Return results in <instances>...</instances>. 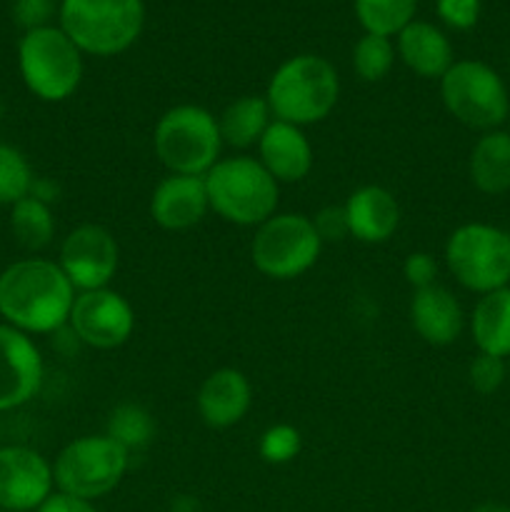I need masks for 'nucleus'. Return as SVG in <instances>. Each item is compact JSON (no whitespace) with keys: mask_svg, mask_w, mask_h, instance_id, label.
Masks as SVG:
<instances>
[{"mask_svg":"<svg viewBox=\"0 0 510 512\" xmlns=\"http://www.w3.org/2000/svg\"><path fill=\"white\" fill-rule=\"evenodd\" d=\"M75 295L53 260H15L0 273V318L25 335H53L68 325Z\"/></svg>","mask_w":510,"mask_h":512,"instance_id":"nucleus-1","label":"nucleus"},{"mask_svg":"<svg viewBox=\"0 0 510 512\" xmlns=\"http://www.w3.org/2000/svg\"><path fill=\"white\" fill-rule=\"evenodd\" d=\"M340 98L338 70L323 55H295L285 60L270 78L265 100L275 120L298 125H315L328 118Z\"/></svg>","mask_w":510,"mask_h":512,"instance_id":"nucleus-2","label":"nucleus"},{"mask_svg":"<svg viewBox=\"0 0 510 512\" xmlns=\"http://www.w3.org/2000/svg\"><path fill=\"white\" fill-rule=\"evenodd\" d=\"M203 178L210 210L225 223L258 228L278 210L280 183L250 155L220 158Z\"/></svg>","mask_w":510,"mask_h":512,"instance_id":"nucleus-3","label":"nucleus"},{"mask_svg":"<svg viewBox=\"0 0 510 512\" xmlns=\"http://www.w3.org/2000/svg\"><path fill=\"white\" fill-rule=\"evenodd\" d=\"M58 15L80 53L98 58L125 53L145 25L143 0H63Z\"/></svg>","mask_w":510,"mask_h":512,"instance_id":"nucleus-4","label":"nucleus"},{"mask_svg":"<svg viewBox=\"0 0 510 512\" xmlns=\"http://www.w3.org/2000/svg\"><path fill=\"white\" fill-rule=\"evenodd\" d=\"M153 148L160 163L173 175L203 178L218 163L223 150L218 118L200 105H175L160 115Z\"/></svg>","mask_w":510,"mask_h":512,"instance_id":"nucleus-5","label":"nucleus"},{"mask_svg":"<svg viewBox=\"0 0 510 512\" xmlns=\"http://www.w3.org/2000/svg\"><path fill=\"white\" fill-rule=\"evenodd\" d=\"M18 70L25 88L43 103H63L83 80V53L60 28L45 25L23 33Z\"/></svg>","mask_w":510,"mask_h":512,"instance_id":"nucleus-6","label":"nucleus"},{"mask_svg":"<svg viewBox=\"0 0 510 512\" xmlns=\"http://www.w3.org/2000/svg\"><path fill=\"white\" fill-rule=\"evenodd\" d=\"M450 275L470 293H493L510 283V233L490 223H465L445 243Z\"/></svg>","mask_w":510,"mask_h":512,"instance_id":"nucleus-7","label":"nucleus"},{"mask_svg":"<svg viewBox=\"0 0 510 512\" xmlns=\"http://www.w3.org/2000/svg\"><path fill=\"white\" fill-rule=\"evenodd\" d=\"M445 110L465 128L498 130L510 118V95L503 78L483 60H455L440 78Z\"/></svg>","mask_w":510,"mask_h":512,"instance_id":"nucleus-8","label":"nucleus"},{"mask_svg":"<svg viewBox=\"0 0 510 512\" xmlns=\"http://www.w3.org/2000/svg\"><path fill=\"white\" fill-rule=\"evenodd\" d=\"M130 465V453L108 435H83L65 445L53 463V480L60 493L93 503L113 493Z\"/></svg>","mask_w":510,"mask_h":512,"instance_id":"nucleus-9","label":"nucleus"},{"mask_svg":"<svg viewBox=\"0 0 510 512\" xmlns=\"http://www.w3.org/2000/svg\"><path fill=\"white\" fill-rule=\"evenodd\" d=\"M320 250L323 240L308 215L275 213L255 230L250 258L265 278L293 280L318 263Z\"/></svg>","mask_w":510,"mask_h":512,"instance_id":"nucleus-10","label":"nucleus"},{"mask_svg":"<svg viewBox=\"0 0 510 512\" xmlns=\"http://www.w3.org/2000/svg\"><path fill=\"white\" fill-rule=\"evenodd\" d=\"M68 325L78 343L95 350H115L133 338L135 310L118 290H88L75 295Z\"/></svg>","mask_w":510,"mask_h":512,"instance_id":"nucleus-11","label":"nucleus"},{"mask_svg":"<svg viewBox=\"0 0 510 512\" xmlns=\"http://www.w3.org/2000/svg\"><path fill=\"white\" fill-rule=\"evenodd\" d=\"M58 265L78 293L108 288L120 265L118 240L103 225H78L63 238Z\"/></svg>","mask_w":510,"mask_h":512,"instance_id":"nucleus-12","label":"nucleus"},{"mask_svg":"<svg viewBox=\"0 0 510 512\" xmlns=\"http://www.w3.org/2000/svg\"><path fill=\"white\" fill-rule=\"evenodd\" d=\"M45 363L30 335L0 323V413L23 408L43 388Z\"/></svg>","mask_w":510,"mask_h":512,"instance_id":"nucleus-13","label":"nucleus"},{"mask_svg":"<svg viewBox=\"0 0 510 512\" xmlns=\"http://www.w3.org/2000/svg\"><path fill=\"white\" fill-rule=\"evenodd\" d=\"M53 465L33 448H0V508L10 512L38 510L53 495Z\"/></svg>","mask_w":510,"mask_h":512,"instance_id":"nucleus-14","label":"nucleus"},{"mask_svg":"<svg viewBox=\"0 0 510 512\" xmlns=\"http://www.w3.org/2000/svg\"><path fill=\"white\" fill-rule=\"evenodd\" d=\"M208 190L205 178L198 175H173L160 180L150 195V218L163 230H190L208 215Z\"/></svg>","mask_w":510,"mask_h":512,"instance_id":"nucleus-15","label":"nucleus"},{"mask_svg":"<svg viewBox=\"0 0 510 512\" xmlns=\"http://www.w3.org/2000/svg\"><path fill=\"white\" fill-rule=\"evenodd\" d=\"M250 403H253V388L245 373L235 368L213 370L208 378L200 383L198 413L208 428L225 430L238 425L248 415Z\"/></svg>","mask_w":510,"mask_h":512,"instance_id":"nucleus-16","label":"nucleus"},{"mask_svg":"<svg viewBox=\"0 0 510 512\" xmlns=\"http://www.w3.org/2000/svg\"><path fill=\"white\" fill-rule=\"evenodd\" d=\"M410 325L415 333L435 348L453 345L465 328L463 305L443 285L415 290L410 298Z\"/></svg>","mask_w":510,"mask_h":512,"instance_id":"nucleus-17","label":"nucleus"},{"mask_svg":"<svg viewBox=\"0 0 510 512\" xmlns=\"http://www.w3.org/2000/svg\"><path fill=\"white\" fill-rule=\"evenodd\" d=\"M350 238L365 245H380L395 235L400 225V205L383 185H363L345 200Z\"/></svg>","mask_w":510,"mask_h":512,"instance_id":"nucleus-18","label":"nucleus"},{"mask_svg":"<svg viewBox=\"0 0 510 512\" xmlns=\"http://www.w3.org/2000/svg\"><path fill=\"white\" fill-rule=\"evenodd\" d=\"M260 165L278 183H300L313 170V145L298 125L273 120L258 143Z\"/></svg>","mask_w":510,"mask_h":512,"instance_id":"nucleus-19","label":"nucleus"},{"mask_svg":"<svg viewBox=\"0 0 510 512\" xmlns=\"http://www.w3.org/2000/svg\"><path fill=\"white\" fill-rule=\"evenodd\" d=\"M398 55L420 78H443L453 60V45L448 35L433 23L413 20L398 33Z\"/></svg>","mask_w":510,"mask_h":512,"instance_id":"nucleus-20","label":"nucleus"},{"mask_svg":"<svg viewBox=\"0 0 510 512\" xmlns=\"http://www.w3.org/2000/svg\"><path fill=\"white\" fill-rule=\"evenodd\" d=\"M470 183L485 195H503L510 190V133L488 130L475 140L468 158Z\"/></svg>","mask_w":510,"mask_h":512,"instance_id":"nucleus-21","label":"nucleus"},{"mask_svg":"<svg viewBox=\"0 0 510 512\" xmlns=\"http://www.w3.org/2000/svg\"><path fill=\"white\" fill-rule=\"evenodd\" d=\"M470 335L478 353L510 358V285L480 295L470 313Z\"/></svg>","mask_w":510,"mask_h":512,"instance_id":"nucleus-22","label":"nucleus"},{"mask_svg":"<svg viewBox=\"0 0 510 512\" xmlns=\"http://www.w3.org/2000/svg\"><path fill=\"white\" fill-rule=\"evenodd\" d=\"M273 120L265 95H243L225 105L223 113L218 115L220 138H223V145L245 150L260 143Z\"/></svg>","mask_w":510,"mask_h":512,"instance_id":"nucleus-23","label":"nucleus"},{"mask_svg":"<svg viewBox=\"0 0 510 512\" xmlns=\"http://www.w3.org/2000/svg\"><path fill=\"white\" fill-rule=\"evenodd\" d=\"M10 230L20 248L38 253V250L48 248L55 238L53 210L48 203L28 195L10 208Z\"/></svg>","mask_w":510,"mask_h":512,"instance_id":"nucleus-24","label":"nucleus"},{"mask_svg":"<svg viewBox=\"0 0 510 512\" xmlns=\"http://www.w3.org/2000/svg\"><path fill=\"white\" fill-rule=\"evenodd\" d=\"M418 0H355V15L365 33L393 38L415 20Z\"/></svg>","mask_w":510,"mask_h":512,"instance_id":"nucleus-25","label":"nucleus"},{"mask_svg":"<svg viewBox=\"0 0 510 512\" xmlns=\"http://www.w3.org/2000/svg\"><path fill=\"white\" fill-rule=\"evenodd\" d=\"M105 435L115 443L123 445L125 450H140L153 443L155 438V420L143 405L138 403H120L110 410Z\"/></svg>","mask_w":510,"mask_h":512,"instance_id":"nucleus-26","label":"nucleus"},{"mask_svg":"<svg viewBox=\"0 0 510 512\" xmlns=\"http://www.w3.org/2000/svg\"><path fill=\"white\" fill-rule=\"evenodd\" d=\"M33 168L15 145L0 143V205L13 208L18 200L28 198L33 188Z\"/></svg>","mask_w":510,"mask_h":512,"instance_id":"nucleus-27","label":"nucleus"},{"mask_svg":"<svg viewBox=\"0 0 510 512\" xmlns=\"http://www.w3.org/2000/svg\"><path fill=\"white\" fill-rule=\"evenodd\" d=\"M395 63V45L385 35L365 33L353 48V68L365 83H378Z\"/></svg>","mask_w":510,"mask_h":512,"instance_id":"nucleus-28","label":"nucleus"},{"mask_svg":"<svg viewBox=\"0 0 510 512\" xmlns=\"http://www.w3.org/2000/svg\"><path fill=\"white\" fill-rule=\"evenodd\" d=\"M300 448H303V438L288 423L270 425L260 438V458L270 465L290 463L293 458H298Z\"/></svg>","mask_w":510,"mask_h":512,"instance_id":"nucleus-29","label":"nucleus"},{"mask_svg":"<svg viewBox=\"0 0 510 512\" xmlns=\"http://www.w3.org/2000/svg\"><path fill=\"white\" fill-rule=\"evenodd\" d=\"M468 380L475 393H498L505 385V380H508V363L503 358H495V355L478 353L468 365Z\"/></svg>","mask_w":510,"mask_h":512,"instance_id":"nucleus-30","label":"nucleus"},{"mask_svg":"<svg viewBox=\"0 0 510 512\" xmlns=\"http://www.w3.org/2000/svg\"><path fill=\"white\" fill-rule=\"evenodd\" d=\"M483 0H435L440 20L455 30H470L480 20Z\"/></svg>","mask_w":510,"mask_h":512,"instance_id":"nucleus-31","label":"nucleus"},{"mask_svg":"<svg viewBox=\"0 0 510 512\" xmlns=\"http://www.w3.org/2000/svg\"><path fill=\"white\" fill-rule=\"evenodd\" d=\"M403 275L405 283L413 290L430 288V285H435V278H438V260H435V255L425 253V250L410 253L403 263Z\"/></svg>","mask_w":510,"mask_h":512,"instance_id":"nucleus-32","label":"nucleus"},{"mask_svg":"<svg viewBox=\"0 0 510 512\" xmlns=\"http://www.w3.org/2000/svg\"><path fill=\"white\" fill-rule=\"evenodd\" d=\"M313 220L315 230H318L320 240L325 243H340V240L350 238L348 230V218H345L343 205H328V208L318 210Z\"/></svg>","mask_w":510,"mask_h":512,"instance_id":"nucleus-33","label":"nucleus"},{"mask_svg":"<svg viewBox=\"0 0 510 512\" xmlns=\"http://www.w3.org/2000/svg\"><path fill=\"white\" fill-rule=\"evenodd\" d=\"M13 18L25 33L35 28H45L48 20L53 18V0H15Z\"/></svg>","mask_w":510,"mask_h":512,"instance_id":"nucleus-34","label":"nucleus"},{"mask_svg":"<svg viewBox=\"0 0 510 512\" xmlns=\"http://www.w3.org/2000/svg\"><path fill=\"white\" fill-rule=\"evenodd\" d=\"M35 512H98L93 508V503L90 500H83V498H75V495H68V493H53L48 500H45L43 505H40Z\"/></svg>","mask_w":510,"mask_h":512,"instance_id":"nucleus-35","label":"nucleus"},{"mask_svg":"<svg viewBox=\"0 0 510 512\" xmlns=\"http://www.w3.org/2000/svg\"><path fill=\"white\" fill-rule=\"evenodd\" d=\"M30 195L50 205V203H53V200H58V185L50 183V180L35 178L33 180V188H30Z\"/></svg>","mask_w":510,"mask_h":512,"instance_id":"nucleus-36","label":"nucleus"},{"mask_svg":"<svg viewBox=\"0 0 510 512\" xmlns=\"http://www.w3.org/2000/svg\"><path fill=\"white\" fill-rule=\"evenodd\" d=\"M470 512H510L508 505H500V503H483L478 508H473Z\"/></svg>","mask_w":510,"mask_h":512,"instance_id":"nucleus-37","label":"nucleus"},{"mask_svg":"<svg viewBox=\"0 0 510 512\" xmlns=\"http://www.w3.org/2000/svg\"><path fill=\"white\" fill-rule=\"evenodd\" d=\"M508 383H510V358H508Z\"/></svg>","mask_w":510,"mask_h":512,"instance_id":"nucleus-38","label":"nucleus"},{"mask_svg":"<svg viewBox=\"0 0 510 512\" xmlns=\"http://www.w3.org/2000/svg\"><path fill=\"white\" fill-rule=\"evenodd\" d=\"M0 113H3V103H0Z\"/></svg>","mask_w":510,"mask_h":512,"instance_id":"nucleus-39","label":"nucleus"}]
</instances>
